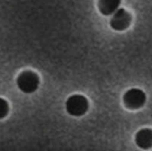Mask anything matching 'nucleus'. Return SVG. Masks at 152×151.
<instances>
[{"label": "nucleus", "instance_id": "obj_1", "mask_svg": "<svg viewBox=\"0 0 152 151\" xmlns=\"http://www.w3.org/2000/svg\"><path fill=\"white\" fill-rule=\"evenodd\" d=\"M16 83L23 93H32L37 90L40 84V78L35 72L24 71L19 74Z\"/></svg>", "mask_w": 152, "mask_h": 151}, {"label": "nucleus", "instance_id": "obj_2", "mask_svg": "<svg viewBox=\"0 0 152 151\" xmlns=\"http://www.w3.org/2000/svg\"><path fill=\"white\" fill-rule=\"evenodd\" d=\"M89 108V103L85 96L75 94L69 96L66 103V111L72 116L79 117L85 115Z\"/></svg>", "mask_w": 152, "mask_h": 151}, {"label": "nucleus", "instance_id": "obj_3", "mask_svg": "<svg viewBox=\"0 0 152 151\" xmlns=\"http://www.w3.org/2000/svg\"><path fill=\"white\" fill-rule=\"evenodd\" d=\"M146 94L138 88H132L126 91L123 95V103L129 109H140L146 102Z\"/></svg>", "mask_w": 152, "mask_h": 151}, {"label": "nucleus", "instance_id": "obj_4", "mask_svg": "<svg viewBox=\"0 0 152 151\" xmlns=\"http://www.w3.org/2000/svg\"><path fill=\"white\" fill-rule=\"evenodd\" d=\"M132 21V16L124 9H118L110 19L111 28L115 31H122L127 29Z\"/></svg>", "mask_w": 152, "mask_h": 151}, {"label": "nucleus", "instance_id": "obj_5", "mask_svg": "<svg viewBox=\"0 0 152 151\" xmlns=\"http://www.w3.org/2000/svg\"><path fill=\"white\" fill-rule=\"evenodd\" d=\"M135 143L141 149L152 147V129L142 128L138 131L135 135Z\"/></svg>", "mask_w": 152, "mask_h": 151}, {"label": "nucleus", "instance_id": "obj_6", "mask_svg": "<svg viewBox=\"0 0 152 151\" xmlns=\"http://www.w3.org/2000/svg\"><path fill=\"white\" fill-rule=\"evenodd\" d=\"M121 0H98V9L102 15H111L119 7Z\"/></svg>", "mask_w": 152, "mask_h": 151}, {"label": "nucleus", "instance_id": "obj_7", "mask_svg": "<svg viewBox=\"0 0 152 151\" xmlns=\"http://www.w3.org/2000/svg\"><path fill=\"white\" fill-rule=\"evenodd\" d=\"M9 112V106L8 102L2 98H0V119L7 116Z\"/></svg>", "mask_w": 152, "mask_h": 151}]
</instances>
